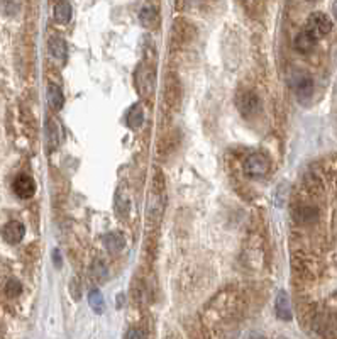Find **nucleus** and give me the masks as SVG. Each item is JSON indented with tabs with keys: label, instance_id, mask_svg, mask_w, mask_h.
<instances>
[{
	"label": "nucleus",
	"instance_id": "obj_1",
	"mask_svg": "<svg viewBox=\"0 0 337 339\" xmlns=\"http://www.w3.org/2000/svg\"><path fill=\"white\" fill-rule=\"evenodd\" d=\"M163 102L170 112H175L181 104V83L175 73H168L164 76L163 85Z\"/></svg>",
	"mask_w": 337,
	"mask_h": 339
},
{
	"label": "nucleus",
	"instance_id": "obj_2",
	"mask_svg": "<svg viewBox=\"0 0 337 339\" xmlns=\"http://www.w3.org/2000/svg\"><path fill=\"white\" fill-rule=\"evenodd\" d=\"M242 170L247 176L261 178L269 171V158L263 153H251L242 163Z\"/></svg>",
	"mask_w": 337,
	"mask_h": 339
},
{
	"label": "nucleus",
	"instance_id": "obj_3",
	"mask_svg": "<svg viewBox=\"0 0 337 339\" xmlns=\"http://www.w3.org/2000/svg\"><path fill=\"white\" fill-rule=\"evenodd\" d=\"M330 29H332V21H330L329 15H325L324 12H313L310 14V17L307 19L305 24V31L308 34H312L315 39L327 36Z\"/></svg>",
	"mask_w": 337,
	"mask_h": 339
},
{
	"label": "nucleus",
	"instance_id": "obj_4",
	"mask_svg": "<svg viewBox=\"0 0 337 339\" xmlns=\"http://www.w3.org/2000/svg\"><path fill=\"white\" fill-rule=\"evenodd\" d=\"M136 85L141 95L149 97L154 92V85H156V73H154L153 66L141 65L136 71Z\"/></svg>",
	"mask_w": 337,
	"mask_h": 339
},
{
	"label": "nucleus",
	"instance_id": "obj_5",
	"mask_svg": "<svg viewBox=\"0 0 337 339\" xmlns=\"http://www.w3.org/2000/svg\"><path fill=\"white\" fill-rule=\"evenodd\" d=\"M193 39H195V27H193L190 22H186L183 19L176 21L173 32H171V41H173L175 48H181L190 44Z\"/></svg>",
	"mask_w": 337,
	"mask_h": 339
},
{
	"label": "nucleus",
	"instance_id": "obj_6",
	"mask_svg": "<svg viewBox=\"0 0 337 339\" xmlns=\"http://www.w3.org/2000/svg\"><path fill=\"white\" fill-rule=\"evenodd\" d=\"M237 107H239V112L242 114V117H254L259 109H261V100L254 92H244L237 100Z\"/></svg>",
	"mask_w": 337,
	"mask_h": 339
},
{
	"label": "nucleus",
	"instance_id": "obj_7",
	"mask_svg": "<svg viewBox=\"0 0 337 339\" xmlns=\"http://www.w3.org/2000/svg\"><path fill=\"white\" fill-rule=\"evenodd\" d=\"M293 88H295V95L297 98L300 100L302 104H305L307 100H310L313 95V80L312 76L308 75H300L293 83Z\"/></svg>",
	"mask_w": 337,
	"mask_h": 339
},
{
	"label": "nucleus",
	"instance_id": "obj_8",
	"mask_svg": "<svg viewBox=\"0 0 337 339\" xmlns=\"http://www.w3.org/2000/svg\"><path fill=\"white\" fill-rule=\"evenodd\" d=\"M12 188H14L15 195L20 198H31L36 193V183L29 175H19L17 178L14 180Z\"/></svg>",
	"mask_w": 337,
	"mask_h": 339
},
{
	"label": "nucleus",
	"instance_id": "obj_9",
	"mask_svg": "<svg viewBox=\"0 0 337 339\" xmlns=\"http://www.w3.org/2000/svg\"><path fill=\"white\" fill-rule=\"evenodd\" d=\"M24 234H26V227L19 221L7 222V224L4 226V229H2L4 240L7 241L9 244H19L22 240H24Z\"/></svg>",
	"mask_w": 337,
	"mask_h": 339
},
{
	"label": "nucleus",
	"instance_id": "obj_10",
	"mask_svg": "<svg viewBox=\"0 0 337 339\" xmlns=\"http://www.w3.org/2000/svg\"><path fill=\"white\" fill-rule=\"evenodd\" d=\"M276 314H278L280 319L283 321H291V307H290V298H288V293H286L285 290H280L278 295H276Z\"/></svg>",
	"mask_w": 337,
	"mask_h": 339
},
{
	"label": "nucleus",
	"instance_id": "obj_11",
	"mask_svg": "<svg viewBox=\"0 0 337 339\" xmlns=\"http://www.w3.org/2000/svg\"><path fill=\"white\" fill-rule=\"evenodd\" d=\"M103 244H106L109 253L115 254V253L122 251V248L125 246V240H124V236L120 234V232L114 231V232H107V234L103 236Z\"/></svg>",
	"mask_w": 337,
	"mask_h": 339
},
{
	"label": "nucleus",
	"instance_id": "obj_12",
	"mask_svg": "<svg viewBox=\"0 0 337 339\" xmlns=\"http://www.w3.org/2000/svg\"><path fill=\"white\" fill-rule=\"evenodd\" d=\"M139 22L142 26L146 27V29H154L158 24H159V15H158V10L154 7H142L139 10Z\"/></svg>",
	"mask_w": 337,
	"mask_h": 339
},
{
	"label": "nucleus",
	"instance_id": "obj_13",
	"mask_svg": "<svg viewBox=\"0 0 337 339\" xmlns=\"http://www.w3.org/2000/svg\"><path fill=\"white\" fill-rule=\"evenodd\" d=\"M315 37H313L312 34H308L307 31H302L300 34H297L295 37V43L293 46L298 53H310L313 46H315Z\"/></svg>",
	"mask_w": 337,
	"mask_h": 339
},
{
	"label": "nucleus",
	"instance_id": "obj_14",
	"mask_svg": "<svg viewBox=\"0 0 337 339\" xmlns=\"http://www.w3.org/2000/svg\"><path fill=\"white\" fill-rule=\"evenodd\" d=\"M48 102L53 107V110H61L65 105V95L63 90L56 83H49L48 87Z\"/></svg>",
	"mask_w": 337,
	"mask_h": 339
},
{
	"label": "nucleus",
	"instance_id": "obj_15",
	"mask_svg": "<svg viewBox=\"0 0 337 339\" xmlns=\"http://www.w3.org/2000/svg\"><path fill=\"white\" fill-rule=\"evenodd\" d=\"M49 53H51V56L54 59L65 61L66 54H68V46H66L65 39H61V37H53V39L49 41Z\"/></svg>",
	"mask_w": 337,
	"mask_h": 339
},
{
	"label": "nucleus",
	"instance_id": "obj_16",
	"mask_svg": "<svg viewBox=\"0 0 337 339\" xmlns=\"http://www.w3.org/2000/svg\"><path fill=\"white\" fill-rule=\"evenodd\" d=\"M142 122H144V110H142V105L141 104H136L132 105L129 114H127V124L132 129H139L142 126Z\"/></svg>",
	"mask_w": 337,
	"mask_h": 339
},
{
	"label": "nucleus",
	"instance_id": "obj_17",
	"mask_svg": "<svg viewBox=\"0 0 337 339\" xmlns=\"http://www.w3.org/2000/svg\"><path fill=\"white\" fill-rule=\"evenodd\" d=\"M71 14H73V10H71V5L66 2V0H61V2L54 7V21H56L58 24H68L71 19Z\"/></svg>",
	"mask_w": 337,
	"mask_h": 339
},
{
	"label": "nucleus",
	"instance_id": "obj_18",
	"mask_svg": "<svg viewBox=\"0 0 337 339\" xmlns=\"http://www.w3.org/2000/svg\"><path fill=\"white\" fill-rule=\"evenodd\" d=\"M88 304H90L92 310L95 314H102L103 309H106V300H103V295L100 290H92L88 293Z\"/></svg>",
	"mask_w": 337,
	"mask_h": 339
},
{
	"label": "nucleus",
	"instance_id": "obj_19",
	"mask_svg": "<svg viewBox=\"0 0 337 339\" xmlns=\"http://www.w3.org/2000/svg\"><path fill=\"white\" fill-rule=\"evenodd\" d=\"M46 136H48V148L53 151V149L59 144V131H58V126L54 121H48Z\"/></svg>",
	"mask_w": 337,
	"mask_h": 339
},
{
	"label": "nucleus",
	"instance_id": "obj_20",
	"mask_svg": "<svg viewBox=\"0 0 337 339\" xmlns=\"http://www.w3.org/2000/svg\"><path fill=\"white\" fill-rule=\"evenodd\" d=\"M20 293H22L20 282L15 280V278H10V280L7 282V285H5V295L10 297V298H15V297H19Z\"/></svg>",
	"mask_w": 337,
	"mask_h": 339
},
{
	"label": "nucleus",
	"instance_id": "obj_21",
	"mask_svg": "<svg viewBox=\"0 0 337 339\" xmlns=\"http://www.w3.org/2000/svg\"><path fill=\"white\" fill-rule=\"evenodd\" d=\"M295 215H297V221L300 222H307V221H312L317 217V210L315 209H310V207H302L295 210Z\"/></svg>",
	"mask_w": 337,
	"mask_h": 339
},
{
	"label": "nucleus",
	"instance_id": "obj_22",
	"mask_svg": "<svg viewBox=\"0 0 337 339\" xmlns=\"http://www.w3.org/2000/svg\"><path fill=\"white\" fill-rule=\"evenodd\" d=\"M92 275L95 276L98 282L107 278V266L102 263V261H93L92 265Z\"/></svg>",
	"mask_w": 337,
	"mask_h": 339
},
{
	"label": "nucleus",
	"instance_id": "obj_23",
	"mask_svg": "<svg viewBox=\"0 0 337 339\" xmlns=\"http://www.w3.org/2000/svg\"><path fill=\"white\" fill-rule=\"evenodd\" d=\"M70 293L75 300H80V295H81L80 293V282L76 278H73L70 282Z\"/></svg>",
	"mask_w": 337,
	"mask_h": 339
},
{
	"label": "nucleus",
	"instance_id": "obj_24",
	"mask_svg": "<svg viewBox=\"0 0 337 339\" xmlns=\"http://www.w3.org/2000/svg\"><path fill=\"white\" fill-rule=\"evenodd\" d=\"M144 336H146L144 332H139V331H134V329L125 332V337H144Z\"/></svg>",
	"mask_w": 337,
	"mask_h": 339
},
{
	"label": "nucleus",
	"instance_id": "obj_25",
	"mask_svg": "<svg viewBox=\"0 0 337 339\" xmlns=\"http://www.w3.org/2000/svg\"><path fill=\"white\" fill-rule=\"evenodd\" d=\"M53 258H54V266L59 268V266H61V260H59V251H58V249H54V251H53Z\"/></svg>",
	"mask_w": 337,
	"mask_h": 339
},
{
	"label": "nucleus",
	"instance_id": "obj_26",
	"mask_svg": "<svg viewBox=\"0 0 337 339\" xmlns=\"http://www.w3.org/2000/svg\"><path fill=\"white\" fill-rule=\"evenodd\" d=\"M332 14H334V17L337 21V0H334L332 2Z\"/></svg>",
	"mask_w": 337,
	"mask_h": 339
},
{
	"label": "nucleus",
	"instance_id": "obj_27",
	"mask_svg": "<svg viewBox=\"0 0 337 339\" xmlns=\"http://www.w3.org/2000/svg\"><path fill=\"white\" fill-rule=\"evenodd\" d=\"M312 2H313V0H312Z\"/></svg>",
	"mask_w": 337,
	"mask_h": 339
}]
</instances>
